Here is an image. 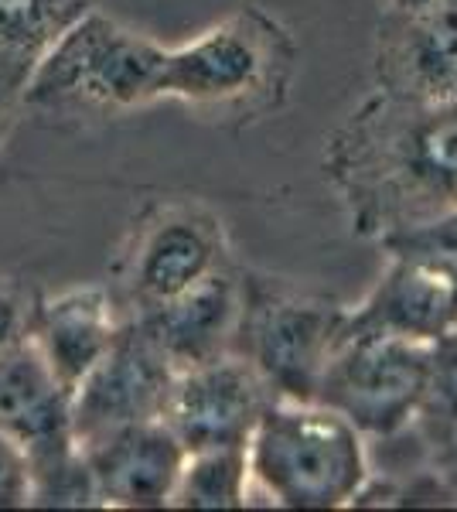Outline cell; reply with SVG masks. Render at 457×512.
<instances>
[{
	"instance_id": "4",
	"label": "cell",
	"mask_w": 457,
	"mask_h": 512,
	"mask_svg": "<svg viewBox=\"0 0 457 512\" xmlns=\"http://www.w3.org/2000/svg\"><path fill=\"white\" fill-rule=\"evenodd\" d=\"M168 48L103 11H86L31 69L24 110L55 117H116L161 103Z\"/></svg>"
},
{
	"instance_id": "5",
	"label": "cell",
	"mask_w": 457,
	"mask_h": 512,
	"mask_svg": "<svg viewBox=\"0 0 457 512\" xmlns=\"http://www.w3.org/2000/svg\"><path fill=\"white\" fill-rule=\"evenodd\" d=\"M345 315L342 304L287 280L243 277V311L232 352L263 376L273 396L314 400Z\"/></svg>"
},
{
	"instance_id": "11",
	"label": "cell",
	"mask_w": 457,
	"mask_h": 512,
	"mask_svg": "<svg viewBox=\"0 0 457 512\" xmlns=\"http://www.w3.org/2000/svg\"><path fill=\"white\" fill-rule=\"evenodd\" d=\"M82 458L93 475L99 506L161 509L171 502L188 451L168 420H140L96 441L82 444Z\"/></svg>"
},
{
	"instance_id": "8",
	"label": "cell",
	"mask_w": 457,
	"mask_h": 512,
	"mask_svg": "<svg viewBox=\"0 0 457 512\" xmlns=\"http://www.w3.org/2000/svg\"><path fill=\"white\" fill-rule=\"evenodd\" d=\"M178 369L161 352V345L147 335L140 321H123L110 352L93 366L72 393V437L76 444L164 417L171 383Z\"/></svg>"
},
{
	"instance_id": "21",
	"label": "cell",
	"mask_w": 457,
	"mask_h": 512,
	"mask_svg": "<svg viewBox=\"0 0 457 512\" xmlns=\"http://www.w3.org/2000/svg\"><path fill=\"white\" fill-rule=\"evenodd\" d=\"M434 444H444V475H447V482H451L454 492H457V427H454V431H447Z\"/></svg>"
},
{
	"instance_id": "3",
	"label": "cell",
	"mask_w": 457,
	"mask_h": 512,
	"mask_svg": "<svg viewBox=\"0 0 457 512\" xmlns=\"http://www.w3.org/2000/svg\"><path fill=\"white\" fill-rule=\"evenodd\" d=\"M297 41L270 11L249 4L168 48L161 99H178L215 117H263L287 103Z\"/></svg>"
},
{
	"instance_id": "7",
	"label": "cell",
	"mask_w": 457,
	"mask_h": 512,
	"mask_svg": "<svg viewBox=\"0 0 457 512\" xmlns=\"http://www.w3.org/2000/svg\"><path fill=\"white\" fill-rule=\"evenodd\" d=\"M434 342L342 325L314 400L345 414L365 437H393L420 417Z\"/></svg>"
},
{
	"instance_id": "2",
	"label": "cell",
	"mask_w": 457,
	"mask_h": 512,
	"mask_svg": "<svg viewBox=\"0 0 457 512\" xmlns=\"http://www.w3.org/2000/svg\"><path fill=\"white\" fill-rule=\"evenodd\" d=\"M249 495L284 509H342L369 485L365 434L321 400L273 396L246 444Z\"/></svg>"
},
{
	"instance_id": "13",
	"label": "cell",
	"mask_w": 457,
	"mask_h": 512,
	"mask_svg": "<svg viewBox=\"0 0 457 512\" xmlns=\"http://www.w3.org/2000/svg\"><path fill=\"white\" fill-rule=\"evenodd\" d=\"M123 321L127 318L110 287H69V291L38 301L31 342L45 355L58 383L76 393V386L110 352Z\"/></svg>"
},
{
	"instance_id": "12",
	"label": "cell",
	"mask_w": 457,
	"mask_h": 512,
	"mask_svg": "<svg viewBox=\"0 0 457 512\" xmlns=\"http://www.w3.org/2000/svg\"><path fill=\"white\" fill-rule=\"evenodd\" d=\"M382 93L457 99V0L417 11H386L376 48Z\"/></svg>"
},
{
	"instance_id": "9",
	"label": "cell",
	"mask_w": 457,
	"mask_h": 512,
	"mask_svg": "<svg viewBox=\"0 0 457 512\" xmlns=\"http://www.w3.org/2000/svg\"><path fill=\"white\" fill-rule=\"evenodd\" d=\"M273 390L239 352L178 369L164 420L185 451L246 448Z\"/></svg>"
},
{
	"instance_id": "14",
	"label": "cell",
	"mask_w": 457,
	"mask_h": 512,
	"mask_svg": "<svg viewBox=\"0 0 457 512\" xmlns=\"http://www.w3.org/2000/svg\"><path fill=\"white\" fill-rule=\"evenodd\" d=\"M239 311H243V277L229 263L191 291L154 308L151 315L130 321L147 328L174 369H188L232 352Z\"/></svg>"
},
{
	"instance_id": "17",
	"label": "cell",
	"mask_w": 457,
	"mask_h": 512,
	"mask_svg": "<svg viewBox=\"0 0 457 512\" xmlns=\"http://www.w3.org/2000/svg\"><path fill=\"white\" fill-rule=\"evenodd\" d=\"M420 420L430 427L434 441L457 427V332L437 338L430 355V383L423 396Z\"/></svg>"
},
{
	"instance_id": "18",
	"label": "cell",
	"mask_w": 457,
	"mask_h": 512,
	"mask_svg": "<svg viewBox=\"0 0 457 512\" xmlns=\"http://www.w3.org/2000/svg\"><path fill=\"white\" fill-rule=\"evenodd\" d=\"M38 301L41 297L31 284L18 277H0V362L31 342Z\"/></svg>"
},
{
	"instance_id": "10",
	"label": "cell",
	"mask_w": 457,
	"mask_h": 512,
	"mask_svg": "<svg viewBox=\"0 0 457 512\" xmlns=\"http://www.w3.org/2000/svg\"><path fill=\"white\" fill-rule=\"evenodd\" d=\"M382 250L389 253V267L359 308H348V325L413 342H437L457 332V260L406 246Z\"/></svg>"
},
{
	"instance_id": "19",
	"label": "cell",
	"mask_w": 457,
	"mask_h": 512,
	"mask_svg": "<svg viewBox=\"0 0 457 512\" xmlns=\"http://www.w3.org/2000/svg\"><path fill=\"white\" fill-rule=\"evenodd\" d=\"M35 62V55L0 45V144H4L18 113L24 110V89H28Z\"/></svg>"
},
{
	"instance_id": "22",
	"label": "cell",
	"mask_w": 457,
	"mask_h": 512,
	"mask_svg": "<svg viewBox=\"0 0 457 512\" xmlns=\"http://www.w3.org/2000/svg\"><path fill=\"white\" fill-rule=\"evenodd\" d=\"M437 0H386V11H417V7H430Z\"/></svg>"
},
{
	"instance_id": "16",
	"label": "cell",
	"mask_w": 457,
	"mask_h": 512,
	"mask_svg": "<svg viewBox=\"0 0 457 512\" xmlns=\"http://www.w3.org/2000/svg\"><path fill=\"white\" fill-rule=\"evenodd\" d=\"M86 11L93 0H0V45L38 59Z\"/></svg>"
},
{
	"instance_id": "6",
	"label": "cell",
	"mask_w": 457,
	"mask_h": 512,
	"mask_svg": "<svg viewBox=\"0 0 457 512\" xmlns=\"http://www.w3.org/2000/svg\"><path fill=\"white\" fill-rule=\"evenodd\" d=\"M229 263L226 226L209 205L168 198L134 222L116 256L110 291L123 318H144Z\"/></svg>"
},
{
	"instance_id": "15",
	"label": "cell",
	"mask_w": 457,
	"mask_h": 512,
	"mask_svg": "<svg viewBox=\"0 0 457 512\" xmlns=\"http://www.w3.org/2000/svg\"><path fill=\"white\" fill-rule=\"evenodd\" d=\"M249 502L246 448L188 451L168 506L178 509H239Z\"/></svg>"
},
{
	"instance_id": "1",
	"label": "cell",
	"mask_w": 457,
	"mask_h": 512,
	"mask_svg": "<svg viewBox=\"0 0 457 512\" xmlns=\"http://www.w3.org/2000/svg\"><path fill=\"white\" fill-rule=\"evenodd\" d=\"M331 188L365 239H389L457 209V99L376 89L324 154Z\"/></svg>"
},
{
	"instance_id": "20",
	"label": "cell",
	"mask_w": 457,
	"mask_h": 512,
	"mask_svg": "<svg viewBox=\"0 0 457 512\" xmlns=\"http://www.w3.org/2000/svg\"><path fill=\"white\" fill-rule=\"evenodd\" d=\"M31 506V472L28 458L14 441L0 434V509Z\"/></svg>"
}]
</instances>
